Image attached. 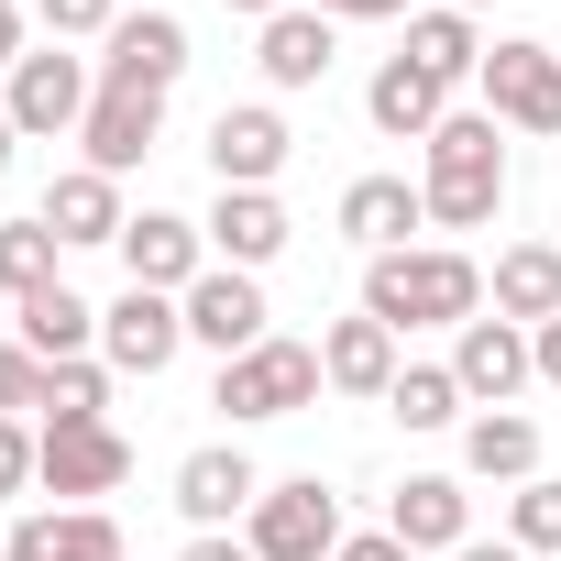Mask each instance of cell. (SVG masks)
<instances>
[{
    "label": "cell",
    "instance_id": "1",
    "mask_svg": "<svg viewBox=\"0 0 561 561\" xmlns=\"http://www.w3.org/2000/svg\"><path fill=\"white\" fill-rule=\"evenodd\" d=\"M364 320H386L397 342H408V331H462V320H484V264L451 253V242L375 253V264H364Z\"/></svg>",
    "mask_w": 561,
    "mask_h": 561
},
{
    "label": "cell",
    "instance_id": "2",
    "mask_svg": "<svg viewBox=\"0 0 561 561\" xmlns=\"http://www.w3.org/2000/svg\"><path fill=\"white\" fill-rule=\"evenodd\" d=\"M419 198H430V231H484V220H495V198H506L495 111H451V122L430 133V176H419Z\"/></svg>",
    "mask_w": 561,
    "mask_h": 561
},
{
    "label": "cell",
    "instance_id": "3",
    "mask_svg": "<svg viewBox=\"0 0 561 561\" xmlns=\"http://www.w3.org/2000/svg\"><path fill=\"white\" fill-rule=\"evenodd\" d=\"M320 386H331V375H320V342H253V353L220 364L209 408H220V419H298Z\"/></svg>",
    "mask_w": 561,
    "mask_h": 561
},
{
    "label": "cell",
    "instance_id": "4",
    "mask_svg": "<svg viewBox=\"0 0 561 561\" xmlns=\"http://www.w3.org/2000/svg\"><path fill=\"white\" fill-rule=\"evenodd\" d=\"M242 539H253V561H331V550H342V495H331L320 473H287V484L253 495Z\"/></svg>",
    "mask_w": 561,
    "mask_h": 561
},
{
    "label": "cell",
    "instance_id": "5",
    "mask_svg": "<svg viewBox=\"0 0 561 561\" xmlns=\"http://www.w3.org/2000/svg\"><path fill=\"white\" fill-rule=\"evenodd\" d=\"M133 473V440L111 430V419H45L34 430V484L56 495V506H89V495H111Z\"/></svg>",
    "mask_w": 561,
    "mask_h": 561
},
{
    "label": "cell",
    "instance_id": "6",
    "mask_svg": "<svg viewBox=\"0 0 561 561\" xmlns=\"http://www.w3.org/2000/svg\"><path fill=\"white\" fill-rule=\"evenodd\" d=\"M89 100H100V78H89V56H67V45H34L23 67H12V133L23 144H56V133H78L89 122Z\"/></svg>",
    "mask_w": 561,
    "mask_h": 561
},
{
    "label": "cell",
    "instance_id": "7",
    "mask_svg": "<svg viewBox=\"0 0 561 561\" xmlns=\"http://www.w3.org/2000/svg\"><path fill=\"white\" fill-rule=\"evenodd\" d=\"M484 111H495L506 133H561V56L528 45V34L484 45Z\"/></svg>",
    "mask_w": 561,
    "mask_h": 561
},
{
    "label": "cell",
    "instance_id": "8",
    "mask_svg": "<svg viewBox=\"0 0 561 561\" xmlns=\"http://www.w3.org/2000/svg\"><path fill=\"white\" fill-rule=\"evenodd\" d=\"M176 78H187V23H176V12H122V23L100 34V89L165 100Z\"/></svg>",
    "mask_w": 561,
    "mask_h": 561
},
{
    "label": "cell",
    "instance_id": "9",
    "mask_svg": "<svg viewBox=\"0 0 561 561\" xmlns=\"http://www.w3.org/2000/svg\"><path fill=\"white\" fill-rule=\"evenodd\" d=\"M176 353H187V309H176V298L122 287V298L100 309V364H111V375H165Z\"/></svg>",
    "mask_w": 561,
    "mask_h": 561
},
{
    "label": "cell",
    "instance_id": "10",
    "mask_svg": "<svg viewBox=\"0 0 561 561\" xmlns=\"http://www.w3.org/2000/svg\"><path fill=\"white\" fill-rule=\"evenodd\" d=\"M287 154H298V133H287V111H264V100H231L209 122V176L220 187H275Z\"/></svg>",
    "mask_w": 561,
    "mask_h": 561
},
{
    "label": "cell",
    "instance_id": "11",
    "mask_svg": "<svg viewBox=\"0 0 561 561\" xmlns=\"http://www.w3.org/2000/svg\"><path fill=\"white\" fill-rule=\"evenodd\" d=\"M122 275H133V287H154V298H187L198 275H209V231L176 220V209H144V220L122 231Z\"/></svg>",
    "mask_w": 561,
    "mask_h": 561
},
{
    "label": "cell",
    "instance_id": "12",
    "mask_svg": "<svg viewBox=\"0 0 561 561\" xmlns=\"http://www.w3.org/2000/svg\"><path fill=\"white\" fill-rule=\"evenodd\" d=\"M176 309H187V342H209L220 364H231V353H253V342H275V331H264V287H253L242 264H209Z\"/></svg>",
    "mask_w": 561,
    "mask_h": 561
},
{
    "label": "cell",
    "instance_id": "13",
    "mask_svg": "<svg viewBox=\"0 0 561 561\" xmlns=\"http://www.w3.org/2000/svg\"><path fill=\"white\" fill-rule=\"evenodd\" d=\"M198 231H209V253H220V264L264 275L275 253H287V231H298V220H287V198H275V187H220V209H209Z\"/></svg>",
    "mask_w": 561,
    "mask_h": 561
},
{
    "label": "cell",
    "instance_id": "14",
    "mask_svg": "<svg viewBox=\"0 0 561 561\" xmlns=\"http://www.w3.org/2000/svg\"><path fill=\"white\" fill-rule=\"evenodd\" d=\"M528 375H539V364H528V331H517V320H462V342H451V386H462L473 408H506Z\"/></svg>",
    "mask_w": 561,
    "mask_h": 561
},
{
    "label": "cell",
    "instance_id": "15",
    "mask_svg": "<svg viewBox=\"0 0 561 561\" xmlns=\"http://www.w3.org/2000/svg\"><path fill=\"white\" fill-rule=\"evenodd\" d=\"M154 133H165V100H144V89H100L89 122H78V144H89L100 176H133V165L154 154Z\"/></svg>",
    "mask_w": 561,
    "mask_h": 561
},
{
    "label": "cell",
    "instance_id": "16",
    "mask_svg": "<svg viewBox=\"0 0 561 561\" xmlns=\"http://www.w3.org/2000/svg\"><path fill=\"white\" fill-rule=\"evenodd\" d=\"M253 495H264V473H253L231 440H209V451L176 462V506H187V528H231V517H253Z\"/></svg>",
    "mask_w": 561,
    "mask_h": 561
},
{
    "label": "cell",
    "instance_id": "17",
    "mask_svg": "<svg viewBox=\"0 0 561 561\" xmlns=\"http://www.w3.org/2000/svg\"><path fill=\"white\" fill-rule=\"evenodd\" d=\"M386 528H397L419 561H430V550L451 561V550L473 539V495H462L451 473H408V484H397V506H386Z\"/></svg>",
    "mask_w": 561,
    "mask_h": 561
},
{
    "label": "cell",
    "instance_id": "18",
    "mask_svg": "<svg viewBox=\"0 0 561 561\" xmlns=\"http://www.w3.org/2000/svg\"><path fill=\"white\" fill-rule=\"evenodd\" d=\"M0 561H122V528H111V506H45L0 539Z\"/></svg>",
    "mask_w": 561,
    "mask_h": 561
},
{
    "label": "cell",
    "instance_id": "19",
    "mask_svg": "<svg viewBox=\"0 0 561 561\" xmlns=\"http://www.w3.org/2000/svg\"><path fill=\"white\" fill-rule=\"evenodd\" d=\"M364 111H375V133H397V144H430V133L451 122V89H440L419 56H386V67H375V89H364Z\"/></svg>",
    "mask_w": 561,
    "mask_h": 561
},
{
    "label": "cell",
    "instance_id": "20",
    "mask_svg": "<svg viewBox=\"0 0 561 561\" xmlns=\"http://www.w3.org/2000/svg\"><path fill=\"white\" fill-rule=\"evenodd\" d=\"M56 242H122L133 231V209H122V176H100V165H67L56 187H45V209H34Z\"/></svg>",
    "mask_w": 561,
    "mask_h": 561
},
{
    "label": "cell",
    "instance_id": "21",
    "mask_svg": "<svg viewBox=\"0 0 561 561\" xmlns=\"http://www.w3.org/2000/svg\"><path fill=\"white\" fill-rule=\"evenodd\" d=\"M408 231H430V198H419L408 176H353V187H342V242L408 253Z\"/></svg>",
    "mask_w": 561,
    "mask_h": 561
},
{
    "label": "cell",
    "instance_id": "22",
    "mask_svg": "<svg viewBox=\"0 0 561 561\" xmlns=\"http://www.w3.org/2000/svg\"><path fill=\"white\" fill-rule=\"evenodd\" d=\"M331 12H309V0H298V12H275L264 34H253V67H264V89H320L331 78Z\"/></svg>",
    "mask_w": 561,
    "mask_h": 561
},
{
    "label": "cell",
    "instance_id": "23",
    "mask_svg": "<svg viewBox=\"0 0 561 561\" xmlns=\"http://www.w3.org/2000/svg\"><path fill=\"white\" fill-rule=\"evenodd\" d=\"M484 298H495V320H517V331L561 320V242H506L495 275H484Z\"/></svg>",
    "mask_w": 561,
    "mask_h": 561
},
{
    "label": "cell",
    "instance_id": "24",
    "mask_svg": "<svg viewBox=\"0 0 561 561\" xmlns=\"http://www.w3.org/2000/svg\"><path fill=\"white\" fill-rule=\"evenodd\" d=\"M320 375H331L342 397H386L408 364H397V331H386V320H331V342H320Z\"/></svg>",
    "mask_w": 561,
    "mask_h": 561
},
{
    "label": "cell",
    "instance_id": "25",
    "mask_svg": "<svg viewBox=\"0 0 561 561\" xmlns=\"http://www.w3.org/2000/svg\"><path fill=\"white\" fill-rule=\"evenodd\" d=\"M462 473H484V484H528V473H539V419H517V408L462 419Z\"/></svg>",
    "mask_w": 561,
    "mask_h": 561
},
{
    "label": "cell",
    "instance_id": "26",
    "mask_svg": "<svg viewBox=\"0 0 561 561\" xmlns=\"http://www.w3.org/2000/svg\"><path fill=\"white\" fill-rule=\"evenodd\" d=\"M23 353H45V364H89V353H100V309L67 298V287L23 298Z\"/></svg>",
    "mask_w": 561,
    "mask_h": 561
},
{
    "label": "cell",
    "instance_id": "27",
    "mask_svg": "<svg viewBox=\"0 0 561 561\" xmlns=\"http://www.w3.org/2000/svg\"><path fill=\"white\" fill-rule=\"evenodd\" d=\"M408 56L451 89V78H484V45H473V12H451V0H440V12H419L408 23Z\"/></svg>",
    "mask_w": 561,
    "mask_h": 561
},
{
    "label": "cell",
    "instance_id": "28",
    "mask_svg": "<svg viewBox=\"0 0 561 561\" xmlns=\"http://www.w3.org/2000/svg\"><path fill=\"white\" fill-rule=\"evenodd\" d=\"M56 253H67V242H56L45 220H0V298H12V309L45 298V287H56Z\"/></svg>",
    "mask_w": 561,
    "mask_h": 561
},
{
    "label": "cell",
    "instance_id": "29",
    "mask_svg": "<svg viewBox=\"0 0 561 561\" xmlns=\"http://www.w3.org/2000/svg\"><path fill=\"white\" fill-rule=\"evenodd\" d=\"M386 408H397V419H408V430H451V419H462V408H473V397H462V386H451V364H408V375H397V386H386Z\"/></svg>",
    "mask_w": 561,
    "mask_h": 561
},
{
    "label": "cell",
    "instance_id": "30",
    "mask_svg": "<svg viewBox=\"0 0 561 561\" xmlns=\"http://www.w3.org/2000/svg\"><path fill=\"white\" fill-rule=\"evenodd\" d=\"M506 539H517V550H561V473H528V484L506 495Z\"/></svg>",
    "mask_w": 561,
    "mask_h": 561
},
{
    "label": "cell",
    "instance_id": "31",
    "mask_svg": "<svg viewBox=\"0 0 561 561\" xmlns=\"http://www.w3.org/2000/svg\"><path fill=\"white\" fill-rule=\"evenodd\" d=\"M45 419H111V364H56Z\"/></svg>",
    "mask_w": 561,
    "mask_h": 561
},
{
    "label": "cell",
    "instance_id": "32",
    "mask_svg": "<svg viewBox=\"0 0 561 561\" xmlns=\"http://www.w3.org/2000/svg\"><path fill=\"white\" fill-rule=\"evenodd\" d=\"M45 386H56V364H45V353H23V342H0V419H23V408H45Z\"/></svg>",
    "mask_w": 561,
    "mask_h": 561
},
{
    "label": "cell",
    "instance_id": "33",
    "mask_svg": "<svg viewBox=\"0 0 561 561\" xmlns=\"http://www.w3.org/2000/svg\"><path fill=\"white\" fill-rule=\"evenodd\" d=\"M34 23H45V45H78V34L122 23V0H34Z\"/></svg>",
    "mask_w": 561,
    "mask_h": 561
},
{
    "label": "cell",
    "instance_id": "34",
    "mask_svg": "<svg viewBox=\"0 0 561 561\" xmlns=\"http://www.w3.org/2000/svg\"><path fill=\"white\" fill-rule=\"evenodd\" d=\"M23 484H34V430L0 419V495H23Z\"/></svg>",
    "mask_w": 561,
    "mask_h": 561
},
{
    "label": "cell",
    "instance_id": "35",
    "mask_svg": "<svg viewBox=\"0 0 561 561\" xmlns=\"http://www.w3.org/2000/svg\"><path fill=\"white\" fill-rule=\"evenodd\" d=\"M331 561H419V550H408V539H397V528H364V539H342V550H331Z\"/></svg>",
    "mask_w": 561,
    "mask_h": 561
},
{
    "label": "cell",
    "instance_id": "36",
    "mask_svg": "<svg viewBox=\"0 0 561 561\" xmlns=\"http://www.w3.org/2000/svg\"><path fill=\"white\" fill-rule=\"evenodd\" d=\"M176 561H253V539H231V528H198Z\"/></svg>",
    "mask_w": 561,
    "mask_h": 561
},
{
    "label": "cell",
    "instance_id": "37",
    "mask_svg": "<svg viewBox=\"0 0 561 561\" xmlns=\"http://www.w3.org/2000/svg\"><path fill=\"white\" fill-rule=\"evenodd\" d=\"M309 12H331V23H397L408 0H309Z\"/></svg>",
    "mask_w": 561,
    "mask_h": 561
},
{
    "label": "cell",
    "instance_id": "38",
    "mask_svg": "<svg viewBox=\"0 0 561 561\" xmlns=\"http://www.w3.org/2000/svg\"><path fill=\"white\" fill-rule=\"evenodd\" d=\"M528 364H539V386H561V320H539V331H528Z\"/></svg>",
    "mask_w": 561,
    "mask_h": 561
},
{
    "label": "cell",
    "instance_id": "39",
    "mask_svg": "<svg viewBox=\"0 0 561 561\" xmlns=\"http://www.w3.org/2000/svg\"><path fill=\"white\" fill-rule=\"evenodd\" d=\"M34 45H23V12H12V0H0V67H23Z\"/></svg>",
    "mask_w": 561,
    "mask_h": 561
},
{
    "label": "cell",
    "instance_id": "40",
    "mask_svg": "<svg viewBox=\"0 0 561 561\" xmlns=\"http://www.w3.org/2000/svg\"><path fill=\"white\" fill-rule=\"evenodd\" d=\"M451 561H528V550H517V539H506V550H495V539H462Z\"/></svg>",
    "mask_w": 561,
    "mask_h": 561
},
{
    "label": "cell",
    "instance_id": "41",
    "mask_svg": "<svg viewBox=\"0 0 561 561\" xmlns=\"http://www.w3.org/2000/svg\"><path fill=\"white\" fill-rule=\"evenodd\" d=\"M220 12H242V23H275V12H298V0H220Z\"/></svg>",
    "mask_w": 561,
    "mask_h": 561
},
{
    "label": "cell",
    "instance_id": "42",
    "mask_svg": "<svg viewBox=\"0 0 561 561\" xmlns=\"http://www.w3.org/2000/svg\"><path fill=\"white\" fill-rule=\"evenodd\" d=\"M12 144H23V133H12V111H0V165H12Z\"/></svg>",
    "mask_w": 561,
    "mask_h": 561
},
{
    "label": "cell",
    "instance_id": "43",
    "mask_svg": "<svg viewBox=\"0 0 561 561\" xmlns=\"http://www.w3.org/2000/svg\"><path fill=\"white\" fill-rule=\"evenodd\" d=\"M451 12H484V0H451Z\"/></svg>",
    "mask_w": 561,
    "mask_h": 561
}]
</instances>
